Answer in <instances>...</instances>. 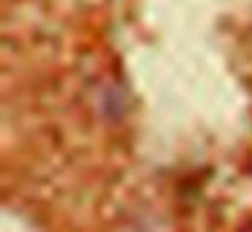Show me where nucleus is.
<instances>
[{
  "label": "nucleus",
  "mask_w": 252,
  "mask_h": 232,
  "mask_svg": "<svg viewBox=\"0 0 252 232\" xmlns=\"http://www.w3.org/2000/svg\"><path fill=\"white\" fill-rule=\"evenodd\" d=\"M241 232H252V224H250V227H244V230H241Z\"/></svg>",
  "instance_id": "nucleus-1"
}]
</instances>
